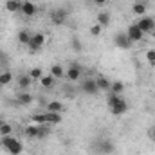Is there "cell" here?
<instances>
[{"label": "cell", "instance_id": "obj_34", "mask_svg": "<svg viewBox=\"0 0 155 155\" xmlns=\"http://www.w3.org/2000/svg\"><path fill=\"white\" fill-rule=\"evenodd\" d=\"M150 137H152V139L155 141V126L152 128V130H150Z\"/></svg>", "mask_w": 155, "mask_h": 155}, {"label": "cell", "instance_id": "obj_5", "mask_svg": "<svg viewBox=\"0 0 155 155\" xmlns=\"http://www.w3.org/2000/svg\"><path fill=\"white\" fill-rule=\"evenodd\" d=\"M81 74H83L81 67L78 65L76 61H71V67L65 71V78H67V81L76 83V81H79V79H81Z\"/></svg>", "mask_w": 155, "mask_h": 155}, {"label": "cell", "instance_id": "obj_31", "mask_svg": "<svg viewBox=\"0 0 155 155\" xmlns=\"http://www.w3.org/2000/svg\"><path fill=\"white\" fill-rule=\"evenodd\" d=\"M101 31H103V27H101L99 24L90 25V35H92V36H99V35H101Z\"/></svg>", "mask_w": 155, "mask_h": 155}, {"label": "cell", "instance_id": "obj_16", "mask_svg": "<svg viewBox=\"0 0 155 155\" xmlns=\"http://www.w3.org/2000/svg\"><path fill=\"white\" fill-rule=\"evenodd\" d=\"M65 110V107H63V103H60V101H49L47 105H45V112H58V114H61Z\"/></svg>", "mask_w": 155, "mask_h": 155}, {"label": "cell", "instance_id": "obj_2", "mask_svg": "<svg viewBox=\"0 0 155 155\" xmlns=\"http://www.w3.org/2000/svg\"><path fill=\"white\" fill-rule=\"evenodd\" d=\"M49 18H51V24L52 25H63L69 18V11L63 9V7H58V9H52L49 13Z\"/></svg>", "mask_w": 155, "mask_h": 155}, {"label": "cell", "instance_id": "obj_25", "mask_svg": "<svg viewBox=\"0 0 155 155\" xmlns=\"http://www.w3.org/2000/svg\"><path fill=\"white\" fill-rule=\"evenodd\" d=\"M51 135V124H38V137L36 139H45Z\"/></svg>", "mask_w": 155, "mask_h": 155}, {"label": "cell", "instance_id": "obj_23", "mask_svg": "<svg viewBox=\"0 0 155 155\" xmlns=\"http://www.w3.org/2000/svg\"><path fill=\"white\" fill-rule=\"evenodd\" d=\"M51 76L56 78V79H60V78H65V71H63V67H61L60 63H54V65L51 67Z\"/></svg>", "mask_w": 155, "mask_h": 155}, {"label": "cell", "instance_id": "obj_33", "mask_svg": "<svg viewBox=\"0 0 155 155\" xmlns=\"http://www.w3.org/2000/svg\"><path fill=\"white\" fill-rule=\"evenodd\" d=\"M94 4L96 5H105V4H108V0H94Z\"/></svg>", "mask_w": 155, "mask_h": 155}, {"label": "cell", "instance_id": "obj_30", "mask_svg": "<svg viewBox=\"0 0 155 155\" xmlns=\"http://www.w3.org/2000/svg\"><path fill=\"white\" fill-rule=\"evenodd\" d=\"M33 119V123L35 124H47V117H45V112L43 114H35V116L31 117Z\"/></svg>", "mask_w": 155, "mask_h": 155}, {"label": "cell", "instance_id": "obj_27", "mask_svg": "<svg viewBox=\"0 0 155 155\" xmlns=\"http://www.w3.org/2000/svg\"><path fill=\"white\" fill-rule=\"evenodd\" d=\"M41 76H43V71L38 69V67H35V69H31V71H29V78H31L33 81H40Z\"/></svg>", "mask_w": 155, "mask_h": 155}, {"label": "cell", "instance_id": "obj_10", "mask_svg": "<svg viewBox=\"0 0 155 155\" xmlns=\"http://www.w3.org/2000/svg\"><path fill=\"white\" fill-rule=\"evenodd\" d=\"M126 35H128V38L132 40V43H137V41H141V40L144 38V33L137 27V24H132V25H128V29H126Z\"/></svg>", "mask_w": 155, "mask_h": 155}, {"label": "cell", "instance_id": "obj_14", "mask_svg": "<svg viewBox=\"0 0 155 155\" xmlns=\"http://www.w3.org/2000/svg\"><path fill=\"white\" fill-rule=\"evenodd\" d=\"M99 152H101V153H107V155L114 153V152H116V144H114L110 139H103V141L99 143Z\"/></svg>", "mask_w": 155, "mask_h": 155}, {"label": "cell", "instance_id": "obj_19", "mask_svg": "<svg viewBox=\"0 0 155 155\" xmlns=\"http://www.w3.org/2000/svg\"><path fill=\"white\" fill-rule=\"evenodd\" d=\"M31 33L27 31V29H20L18 31V35H16V40H18V43H22V45H27L29 41H31Z\"/></svg>", "mask_w": 155, "mask_h": 155}, {"label": "cell", "instance_id": "obj_29", "mask_svg": "<svg viewBox=\"0 0 155 155\" xmlns=\"http://www.w3.org/2000/svg\"><path fill=\"white\" fill-rule=\"evenodd\" d=\"M11 134H13V126L4 121L2 126H0V135H11Z\"/></svg>", "mask_w": 155, "mask_h": 155}, {"label": "cell", "instance_id": "obj_7", "mask_svg": "<svg viewBox=\"0 0 155 155\" xmlns=\"http://www.w3.org/2000/svg\"><path fill=\"white\" fill-rule=\"evenodd\" d=\"M108 110H110L112 116H123V114L128 112V103H126V99H124L123 96H119V99H117Z\"/></svg>", "mask_w": 155, "mask_h": 155}, {"label": "cell", "instance_id": "obj_32", "mask_svg": "<svg viewBox=\"0 0 155 155\" xmlns=\"http://www.w3.org/2000/svg\"><path fill=\"white\" fill-rule=\"evenodd\" d=\"M146 60H148V63L155 65V49H148L146 51Z\"/></svg>", "mask_w": 155, "mask_h": 155}, {"label": "cell", "instance_id": "obj_13", "mask_svg": "<svg viewBox=\"0 0 155 155\" xmlns=\"http://www.w3.org/2000/svg\"><path fill=\"white\" fill-rule=\"evenodd\" d=\"M96 83H97V88H99V92H108L110 90V85H112V81L108 79L107 76H96Z\"/></svg>", "mask_w": 155, "mask_h": 155}, {"label": "cell", "instance_id": "obj_18", "mask_svg": "<svg viewBox=\"0 0 155 155\" xmlns=\"http://www.w3.org/2000/svg\"><path fill=\"white\" fill-rule=\"evenodd\" d=\"M22 2L24 0H5V9L9 13H18L22 9Z\"/></svg>", "mask_w": 155, "mask_h": 155}, {"label": "cell", "instance_id": "obj_3", "mask_svg": "<svg viewBox=\"0 0 155 155\" xmlns=\"http://www.w3.org/2000/svg\"><path fill=\"white\" fill-rule=\"evenodd\" d=\"M79 88H81V92L87 94V96H96V94H99V88H97L96 78H85V79H81Z\"/></svg>", "mask_w": 155, "mask_h": 155}, {"label": "cell", "instance_id": "obj_11", "mask_svg": "<svg viewBox=\"0 0 155 155\" xmlns=\"http://www.w3.org/2000/svg\"><path fill=\"white\" fill-rule=\"evenodd\" d=\"M16 85H18V92H27L33 85V79L29 78V74H20L16 78Z\"/></svg>", "mask_w": 155, "mask_h": 155}, {"label": "cell", "instance_id": "obj_21", "mask_svg": "<svg viewBox=\"0 0 155 155\" xmlns=\"http://www.w3.org/2000/svg\"><path fill=\"white\" fill-rule=\"evenodd\" d=\"M24 134H25V137H29V139H36L38 137V124H29V126H25L24 128Z\"/></svg>", "mask_w": 155, "mask_h": 155}, {"label": "cell", "instance_id": "obj_1", "mask_svg": "<svg viewBox=\"0 0 155 155\" xmlns=\"http://www.w3.org/2000/svg\"><path fill=\"white\" fill-rule=\"evenodd\" d=\"M0 146H2L9 155H20L22 152H24V144H22L18 139L11 137V135H2V139H0Z\"/></svg>", "mask_w": 155, "mask_h": 155}, {"label": "cell", "instance_id": "obj_20", "mask_svg": "<svg viewBox=\"0 0 155 155\" xmlns=\"http://www.w3.org/2000/svg\"><path fill=\"white\" fill-rule=\"evenodd\" d=\"M97 24H99L101 27H108V25H110V13H108V11H101V13L97 15Z\"/></svg>", "mask_w": 155, "mask_h": 155}, {"label": "cell", "instance_id": "obj_37", "mask_svg": "<svg viewBox=\"0 0 155 155\" xmlns=\"http://www.w3.org/2000/svg\"><path fill=\"white\" fill-rule=\"evenodd\" d=\"M2 88H4V85H2V83H0V90H2Z\"/></svg>", "mask_w": 155, "mask_h": 155}, {"label": "cell", "instance_id": "obj_22", "mask_svg": "<svg viewBox=\"0 0 155 155\" xmlns=\"http://www.w3.org/2000/svg\"><path fill=\"white\" fill-rule=\"evenodd\" d=\"M13 79H15V76H13V72H11L9 69H4V71L0 72V83H2L4 87H5V85H9Z\"/></svg>", "mask_w": 155, "mask_h": 155}, {"label": "cell", "instance_id": "obj_6", "mask_svg": "<svg viewBox=\"0 0 155 155\" xmlns=\"http://www.w3.org/2000/svg\"><path fill=\"white\" fill-rule=\"evenodd\" d=\"M43 43H45V35H43V33H35V35L31 36V41L27 43L29 52H38L40 49L43 47Z\"/></svg>", "mask_w": 155, "mask_h": 155}, {"label": "cell", "instance_id": "obj_15", "mask_svg": "<svg viewBox=\"0 0 155 155\" xmlns=\"http://www.w3.org/2000/svg\"><path fill=\"white\" fill-rule=\"evenodd\" d=\"M146 7H148V4H144L143 0L134 2V5H132V13L137 15V16H144V15H146Z\"/></svg>", "mask_w": 155, "mask_h": 155}, {"label": "cell", "instance_id": "obj_35", "mask_svg": "<svg viewBox=\"0 0 155 155\" xmlns=\"http://www.w3.org/2000/svg\"><path fill=\"white\" fill-rule=\"evenodd\" d=\"M143 2H144V4H150V2H152V0H143Z\"/></svg>", "mask_w": 155, "mask_h": 155}, {"label": "cell", "instance_id": "obj_12", "mask_svg": "<svg viewBox=\"0 0 155 155\" xmlns=\"http://www.w3.org/2000/svg\"><path fill=\"white\" fill-rule=\"evenodd\" d=\"M33 101H35V96L31 92H18L16 94V103L22 107H29Z\"/></svg>", "mask_w": 155, "mask_h": 155}, {"label": "cell", "instance_id": "obj_4", "mask_svg": "<svg viewBox=\"0 0 155 155\" xmlns=\"http://www.w3.org/2000/svg\"><path fill=\"white\" fill-rule=\"evenodd\" d=\"M137 27L144 33V35H150V33H153L155 31V18L152 16H139V20H137Z\"/></svg>", "mask_w": 155, "mask_h": 155}, {"label": "cell", "instance_id": "obj_17", "mask_svg": "<svg viewBox=\"0 0 155 155\" xmlns=\"http://www.w3.org/2000/svg\"><path fill=\"white\" fill-rule=\"evenodd\" d=\"M45 117H47V124H51V126L60 124L63 121L61 114H58V112H45Z\"/></svg>", "mask_w": 155, "mask_h": 155}, {"label": "cell", "instance_id": "obj_36", "mask_svg": "<svg viewBox=\"0 0 155 155\" xmlns=\"http://www.w3.org/2000/svg\"><path fill=\"white\" fill-rule=\"evenodd\" d=\"M2 123H4V119H2V117H0V126H2Z\"/></svg>", "mask_w": 155, "mask_h": 155}, {"label": "cell", "instance_id": "obj_26", "mask_svg": "<svg viewBox=\"0 0 155 155\" xmlns=\"http://www.w3.org/2000/svg\"><path fill=\"white\" fill-rule=\"evenodd\" d=\"M123 90H124V83L117 79V81H112V85H110V90H108V92H112V94H119V96H121V92H123Z\"/></svg>", "mask_w": 155, "mask_h": 155}, {"label": "cell", "instance_id": "obj_8", "mask_svg": "<svg viewBox=\"0 0 155 155\" xmlns=\"http://www.w3.org/2000/svg\"><path fill=\"white\" fill-rule=\"evenodd\" d=\"M114 45H116L117 49H121V51H128L134 43H132V40L128 38L126 33H117L116 36H114Z\"/></svg>", "mask_w": 155, "mask_h": 155}, {"label": "cell", "instance_id": "obj_24", "mask_svg": "<svg viewBox=\"0 0 155 155\" xmlns=\"http://www.w3.org/2000/svg\"><path fill=\"white\" fill-rule=\"evenodd\" d=\"M54 81H56V78H52L51 74H47V76L43 74L41 79H40V85H41L43 88H52V87H54Z\"/></svg>", "mask_w": 155, "mask_h": 155}, {"label": "cell", "instance_id": "obj_9", "mask_svg": "<svg viewBox=\"0 0 155 155\" xmlns=\"http://www.w3.org/2000/svg\"><path fill=\"white\" fill-rule=\"evenodd\" d=\"M20 13H22L24 16L31 18V16H35V15L38 13V5H36L35 2H31V0H24V2H22V9H20Z\"/></svg>", "mask_w": 155, "mask_h": 155}, {"label": "cell", "instance_id": "obj_28", "mask_svg": "<svg viewBox=\"0 0 155 155\" xmlns=\"http://www.w3.org/2000/svg\"><path fill=\"white\" fill-rule=\"evenodd\" d=\"M71 45H72V51H76V52H81L83 51V43H81V40L78 38V36H72L71 38Z\"/></svg>", "mask_w": 155, "mask_h": 155}]
</instances>
